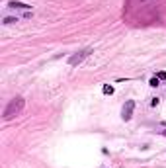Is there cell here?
Wrapping results in <instances>:
<instances>
[{"mask_svg":"<svg viewBox=\"0 0 166 168\" xmlns=\"http://www.w3.org/2000/svg\"><path fill=\"white\" fill-rule=\"evenodd\" d=\"M133 109H135V102L133 100H127V102L123 104V109H121V117H123L125 121H129L133 117Z\"/></svg>","mask_w":166,"mask_h":168,"instance_id":"cell-3","label":"cell"},{"mask_svg":"<svg viewBox=\"0 0 166 168\" xmlns=\"http://www.w3.org/2000/svg\"><path fill=\"white\" fill-rule=\"evenodd\" d=\"M158 102H160V98H152V102H150V106H152V108H156V106H158Z\"/></svg>","mask_w":166,"mask_h":168,"instance_id":"cell-9","label":"cell"},{"mask_svg":"<svg viewBox=\"0 0 166 168\" xmlns=\"http://www.w3.org/2000/svg\"><path fill=\"white\" fill-rule=\"evenodd\" d=\"M162 135H166V131H162Z\"/></svg>","mask_w":166,"mask_h":168,"instance_id":"cell-10","label":"cell"},{"mask_svg":"<svg viewBox=\"0 0 166 168\" xmlns=\"http://www.w3.org/2000/svg\"><path fill=\"white\" fill-rule=\"evenodd\" d=\"M92 53H94V49H92V47H86V49H82V51H78V53H74V55H72V57L69 59V65H70V66H76V65H80L82 61H84V59H88V57H90Z\"/></svg>","mask_w":166,"mask_h":168,"instance_id":"cell-2","label":"cell"},{"mask_svg":"<svg viewBox=\"0 0 166 168\" xmlns=\"http://www.w3.org/2000/svg\"><path fill=\"white\" fill-rule=\"evenodd\" d=\"M8 6H10V8H14V10H29V8H31L29 4L20 2V0H10V2H8Z\"/></svg>","mask_w":166,"mask_h":168,"instance_id":"cell-4","label":"cell"},{"mask_svg":"<svg viewBox=\"0 0 166 168\" xmlns=\"http://www.w3.org/2000/svg\"><path fill=\"white\" fill-rule=\"evenodd\" d=\"M149 84H150V86H158V84H160V80H158V78H156V76H155V78H150V82H149Z\"/></svg>","mask_w":166,"mask_h":168,"instance_id":"cell-6","label":"cell"},{"mask_svg":"<svg viewBox=\"0 0 166 168\" xmlns=\"http://www.w3.org/2000/svg\"><path fill=\"white\" fill-rule=\"evenodd\" d=\"M156 78H158V80H166V72H164V71H160L158 74H156Z\"/></svg>","mask_w":166,"mask_h":168,"instance_id":"cell-8","label":"cell"},{"mask_svg":"<svg viewBox=\"0 0 166 168\" xmlns=\"http://www.w3.org/2000/svg\"><path fill=\"white\" fill-rule=\"evenodd\" d=\"M102 92L106 94V96H112V94H113V86H109V84H104Z\"/></svg>","mask_w":166,"mask_h":168,"instance_id":"cell-5","label":"cell"},{"mask_svg":"<svg viewBox=\"0 0 166 168\" xmlns=\"http://www.w3.org/2000/svg\"><path fill=\"white\" fill-rule=\"evenodd\" d=\"M24 106H26V100L24 98H14V100H10V104L6 106V109H4V119H12L14 115H18L24 109Z\"/></svg>","mask_w":166,"mask_h":168,"instance_id":"cell-1","label":"cell"},{"mask_svg":"<svg viewBox=\"0 0 166 168\" xmlns=\"http://www.w3.org/2000/svg\"><path fill=\"white\" fill-rule=\"evenodd\" d=\"M14 22H18V18H4V24L8 26V24H14Z\"/></svg>","mask_w":166,"mask_h":168,"instance_id":"cell-7","label":"cell"}]
</instances>
